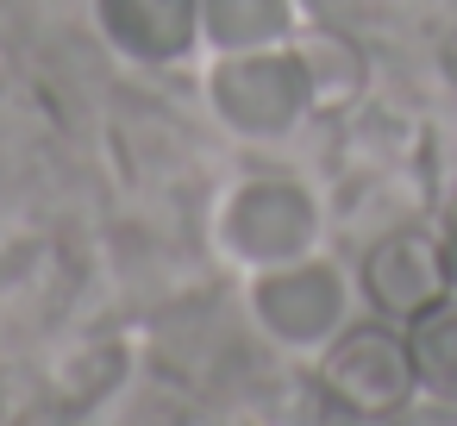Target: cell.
Returning <instances> with one entry per match:
<instances>
[{"instance_id":"cell-3","label":"cell","mask_w":457,"mask_h":426,"mask_svg":"<svg viewBox=\"0 0 457 426\" xmlns=\"http://www.w3.org/2000/svg\"><path fill=\"white\" fill-rule=\"evenodd\" d=\"M363 295L382 320H420L426 307H438L451 295V270H445V238L420 232V226H395L370 245L363 257Z\"/></svg>"},{"instance_id":"cell-11","label":"cell","mask_w":457,"mask_h":426,"mask_svg":"<svg viewBox=\"0 0 457 426\" xmlns=\"http://www.w3.org/2000/svg\"><path fill=\"white\" fill-rule=\"evenodd\" d=\"M445 270H451V295H457V220H451V232H445Z\"/></svg>"},{"instance_id":"cell-5","label":"cell","mask_w":457,"mask_h":426,"mask_svg":"<svg viewBox=\"0 0 457 426\" xmlns=\"http://www.w3.org/2000/svg\"><path fill=\"white\" fill-rule=\"evenodd\" d=\"M257 320L282 338V345H320L338 332L345 313V288L326 263H276L257 288H251Z\"/></svg>"},{"instance_id":"cell-8","label":"cell","mask_w":457,"mask_h":426,"mask_svg":"<svg viewBox=\"0 0 457 426\" xmlns=\"http://www.w3.org/2000/svg\"><path fill=\"white\" fill-rule=\"evenodd\" d=\"M295 32L288 0H201V38L232 51H270Z\"/></svg>"},{"instance_id":"cell-2","label":"cell","mask_w":457,"mask_h":426,"mask_svg":"<svg viewBox=\"0 0 457 426\" xmlns=\"http://www.w3.org/2000/svg\"><path fill=\"white\" fill-rule=\"evenodd\" d=\"M213 107L232 132L245 138H276L295 120L313 113L307 76L295 63V51H232L213 70Z\"/></svg>"},{"instance_id":"cell-7","label":"cell","mask_w":457,"mask_h":426,"mask_svg":"<svg viewBox=\"0 0 457 426\" xmlns=\"http://www.w3.org/2000/svg\"><path fill=\"white\" fill-rule=\"evenodd\" d=\"M288 51H295V63L307 76L313 113H345L363 95V82H370V63H363L357 38H345L338 26H295Z\"/></svg>"},{"instance_id":"cell-6","label":"cell","mask_w":457,"mask_h":426,"mask_svg":"<svg viewBox=\"0 0 457 426\" xmlns=\"http://www.w3.org/2000/svg\"><path fill=\"white\" fill-rule=\"evenodd\" d=\"M95 13L132 63H176L201 38V0H95Z\"/></svg>"},{"instance_id":"cell-4","label":"cell","mask_w":457,"mask_h":426,"mask_svg":"<svg viewBox=\"0 0 457 426\" xmlns=\"http://www.w3.org/2000/svg\"><path fill=\"white\" fill-rule=\"evenodd\" d=\"M226 245L251 263H295L313 245V201L295 182H245L226 207Z\"/></svg>"},{"instance_id":"cell-10","label":"cell","mask_w":457,"mask_h":426,"mask_svg":"<svg viewBox=\"0 0 457 426\" xmlns=\"http://www.w3.org/2000/svg\"><path fill=\"white\" fill-rule=\"evenodd\" d=\"M438 70H445V76H451V82H457V32H451V38H445V45H438Z\"/></svg>"},{"instance_id":"cell-1","label":"cell","mask_w":457,"mask_h":426,"mask_svg":"<svg viewBox=\"0 0 457 426\" xmlns=\"http://www.w3.org/2000/svg\"><path fill=\"white\" fill-rule=\"evenodd\" d=\"M413 388H420L413 345H407V332H395L382 320L345 326L320 357V395L345 420H395L413 401Z\"/></svg>"},{"instance_id":"cell-9","label":"cell","mask_w":457,"mask_h":426,"mask_svg":"<svg viewBox=\"0 0 457 426\" xmlns=\"http://www.w3.org/2000/svg\"><path fill=\"white\" fill-rule=\"evenodd\" d=\"M407 345H413L420 388L438 401H457V295H445L438 307L407 320Z\"/></svg>"}]
</instances>
